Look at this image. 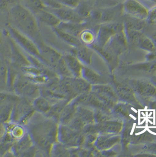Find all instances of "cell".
I'll list each match as a JSON object with an SVG mask.
<instances>
[{
  "mask_svg": "<svg viewBox=\"0 0 156 157\" xmlns=\"http://www.w3.org/2000/svg\"><path fill=\"white\" fill-rule=\"evenodd\" d=\"M39 48L41 61L50 67L56 68L62 56L57 50H54L41 41L36 43Z\"/></svg>",
  "mask_w": 156,
  "mask_h": 157,
  "instance_id": "ba28073f",
  "label": "cell"
},
{
  "mask_svg": "<svg viewBox=\"0 0 156 157\" xmlns=\"http://www.w3.org/2000/svg\"><path fill=\"white\" fill-rule=\"evenodd\" d=\"M22 4L27 8L34 14L39 12L40 11L45 9L46 7L44 4L43 0H20Z\"/></svg>",
  "mask_w": 156,
  "mask_h": 157,
  "instance_id": "ffe728a7",
  "label": "cell"
},
{
  "mask_svg": "<svg viewBox=\"0 0 156 157\" xmlns=\"http://www.w3.org/2000/svg\"><path fill=\"white\" fill-rule=\"evenodd\" d=\"M119 108L121 109V110H123V109L124 110V108H123V107ZM126 111H123V113H124V114H126Z\"/></svg>",
  "mask_w": 156,
  "mask_h": 157,
  "instance_id": "d590c367",
  "label": "cell"
},
{
  "mask_svg": "<svg viewBox=\"0 0 156 157\" xmlns=\"http://www.w3.org/2000/svg\"><path fill=\"white\" fill-rule=\"evenodd\" d=\"M122 10L129 17L141 20H147L149 9L138 0H125Z\"/></svg>",
  "mask_w": 156,
  "mask_h": 157,
  "instance_id": "8992f818",
  "label": "cell"
},
{
  "mask_svg": "<svg viewBox=\"0 0 156 157\" xmlns=\"http://www.w3.org/2000/svg\"><path fill=\"white\" fill-rule=\"evenodd\" d=\"M53 29L57 36L62 41H64V42L75 47H78L82 45V43L80 42L79 38H78L77 36H73L66 32H65L62 30L58 29L57 27L53 28Z\"/></svg>",
  "mask_w": 156,
  "mask_h": 157,
  "instance_id": "e0dca14e",
  "label": "cell"
},
{
  "mask_svg": "<svg viewBox=\"0 0 156 157\" xmlns=\"http://www.w3.org/2000/svg\"><path fill=\"white\" fill-rule=\"evenodd\" d=\"M2 42V35H1V33L0 32V44Z\"/></svg>",
  "mask_w": 156,
  "mask_h": 157,
  "instance_id": "8d00e7d4",
  "label": "cell"
},
{
  "mask_svg": "<svg viewBox=\"0 0 156 157\" xmlns=\"http://www.w3.org/2000/svg\"><path fill=\"white\" fill-rule=\"evenodd\" d=\"M34 110L33 105L32 104H31L30 101L23 98L22 100L18 101L15 103L10 121L23 124L34 114Z\"/></svg>",
  "mask_w": 156,
  "mask_h": 157,
  "instance_id": "5b68a950",
  "label": "cell"
},
{
  "mask_svg": "<svg viewBox=\"0 0 156 157\" xmlns=\"http://www.w3.org/2000/svg\"><path fill=\"white\" fill-rule=\"evenodd\" d=\"M139 44L142 48L153 52L156 50V46L151 38L142 36L139 41Z\"/></svg>",
  "mask_w": 156,
  "mask_h": 157,
  "instance_id": "83f0119b",
  "label": "cell"
},
{
  "mask_svg": "<svg viewBox=\"0 0 156 157\" xmlns=\"http://www.w3.org/2000/svg\"><path fill=\"white\" fill-rule=\"evenodd\" d=\"M55 69L57 72L60 74V75H61L63 78L74 77L68 66L66 64L63 57H62L59 60Z\"/></svg>",
  "mask_w": 156,
  "mask_h": 157,
  "instance_id": "cb8c5ba5",
  "label": "cell"
},
{
  "mask_svg": "<svg viewBox=\"0 0 156 157\" xmlns=\"http://www.w3.org/2000/svg\"><path fill=\"white\" fill-rule=\"evenodd\" d=\"M9 16L16 29L36 43L41 41L38 20L35 15L27 8L22 4H17L10 8Z\"/></svg>",
  "mask_w": 156,
  "mask_h": 157,
  "instance_id": "7a4b0ae2",
  "label": "cell"
},
{
  "mask_svg": "<svg viewBox=\"0 0 156 157\" xmlns=\"http://www.w3.org/2000/svg\"><path fill=\"white\" fill-rule=\"evenodd\" d=\"M13 86L17 95L29 101H34L41 95L38 85L27 77H19L15 80Z\"/></svg>",
  "mask_w": 156,
  "mask_h": 157,
  "instance_id": "277c9868",
  "label": "cell"
},
{
  "mask_svg": "<svg viewBox=\"0 0 156 157\" xmlns=\"http://www.w3.org/2000/svg\"><path fill=\"white\" fill-rule=\"evenodd\" d=\"M8 29L11 38L21 48L25 51L31 56L41 60L39 48L34 40L14 27H9Z\"/></svg>",
  "mask_w": 156,
  "mask_h": 157,
  "instance_id": "3957f363",
  "label": "cell"
},
{
  "mask_svg": "<svg viewBox=\"0 0 156 157\" xmlns=\"http://www.w3.org/2000/svg\"><path fill=\"white\" fill-rule=\"evenodd\" d=\"M95 38L93 33L89 29L82 30L79 36L80 42L86 45L92 44L95 41Z\"/></svg>",
  "mask_w": 156,
  "mask_h": 157,
  "instance_id": "4316f807",
  "label": "cell"
},
{
  "mask_svg": "<svg viewBox=\"0 0 156 157\" xmlns=\"http://www.w3.org/2000/svg\"><path fill=\"white\" fill-rule=\"evenodd\" d=\"M14 102L8 98L3 96L0 100V122L7 123L10 121L13 113Z\"/></svg>",
  "mask_w": 156,
  "mask_h": 157,
  "instance_id": "8fae6325",
  "label": "cell"
},
{
  "mask_svg": "<svg viewBox=\"0 0 156 157\" xmlns=\"http://www.w3.org/2000/svg\"><path fill=\"white\" fill-rule=\"evenodd\" d=\"M48 10L56 15L62 21L72 22L81 24L84 20V18H82L78 14L76 8L63 6L58 9Z\"/></svg>",
  "mask_w": 156,
  "mask_h": 157,
  "instance_id": "9c48e42d",
  "label": "cell"
},
{
  "mask_svg": "<svg viewBox=\"0 0 156 157\" xmlns=\"http://www.w3.org/2000/svg\"><path fill=\"white\" fill-rule=\"evenodd\" d=\"M151 38L152 39V40L153 41V42L155 44V45H156V33H154L152 35Z\"/></svg>",
  "mask_w": 156,
  "mask_h": 157,
  "instance_id": "e575fe53",
  "label": "cell"
},
{
  "mask_svg": "<svg viewBox=\"0 0 156 157\" xmlns=\"http://www.w3.org/2000/svg\"><path fill=\"white\" fill-rule=\"evenodd\" d=\"M32 105L35 110L42 115H46L50 110L53 104L46 98L40 95L33 101Z\"/></svg>",
  "mask_w": 156,
  "mask_h": 157,
  "instance_id": "2e32d148",
  "label": "cell"
},
{
  "mask_svg": "<svg viewBox=\"0 0 156 157\" xmlns=\"http://www.w3.org/2000/svg\"><path fill=\"white\" fill-rule=\"evenodd\" d=\"M10 44L12 51V56L15 64L21 68H25L31 65V61L28 58L25 57L20 50L19 45L15 43L11 38L10 39Z\"/></svg>",
  "mask_w": 156,
  "mask_h": 157,
  "instance_id": "30bf717a",
  "label": "cell"
},
{
  "mask_svg": "<svg viewBox=\"0 0 156 157\" xmlns=\"http://www.w3.org/2000/svg\"><path fill=\"white\" fill-rule=\"evenodd\" d=\"M63 57L74 77H81L84 67L78 58L73 54H67Z\"/></svg>",
  "mask_w": 156,
  "mask_h": 157,
  "instance_id": "5bb4252c",
  "label": "cell"
},
{
  "mask_svg": "<svg viewBox=\"0 0 156 157\" xmlns=\"http://www.w3.org/2000/svg\"><path fill=\"white\" fill-rule=\"evenodd\" d=\"M149 1H151V2H156V0H147Z\"/></svg>",
  "mask_w": 156,
  "mask_h": 157,
  "instance_id": "74e56055",
  "label": "cell"
},
{
  "mask_svg": "<svg viewBox=\"0 0 156 157\" xmlns=\"http://www.w3.org/2000/svg\"><path fill=\"white\" fill-rule=\"evenodd\" d=\"M78 132L68 125L60 124L58 129V142L66 146L80 145L84 141V137L79 136Z\"/></svg>",
  "mask_w": 156,
  "mask_h": 157,
  "instance_id": "52a82bcc",
  "label": "cell"
},
{
  "mask_svg": "<svg viewBox=\"0 0 156 157\" xmlns=\"http://www.w3.org/2000/svg\"><path fill=\"white\" fill-rule=\"evenodd\" d=\"M154 82H155V84H156V80H154Z\"/></svg>",
  "mask_w": 156,
  "mask_h": 157,
  "instance_id": "f35d334b",
  "label": "cell"
},
{
  "mask_svg": "<svg viewBox=\"0 0 156 157\" xmlns=\"http://www.w3.org/2000/svg\"><path fill=\"white\" fill-rule=\"evenodd\" d=\"M58 122L46 117L29 124V135L37 148L50 155L53 145L58 142Z\"/></svg>",
  "mask_w": 156,
  "mask_h": 157,
  "instance_id": "6da1fadb",
  "label": "cell"
},
{
  "mask_svg": "<svg viewBox=\"0 0 156 157\" xmlns=\"http://www.w3.org/2000/svg\"><path fill=\"white\" fill-rule=\"evenodd\" d=\"M77 10V12L79 15L82 18H86L88 17L92 14L91 10L89 6H88V4L86 3H80L78 6V7L76 8Z\"/></svg>",
  "mask_w": 156,
  "mask_h": 157,
  "instance_id": "f1b7e54d",
  "label": "cell"
},
{
  "mask_svg": "<svg viewBox=\"0 0 156 157\" xmlns=\"http://www.w3.org/2000/svg\"><path fill=\"white\" fill-rule=\"evenodd\" d=\"M34 145L35 144L33 141V140L28 132L27 134L22 138L21 140L15 143L11 150H13V154L18 156H21L22 154L33 147Z\"/></svg>",
  "mask_w": 156,
  "mask_h": 157,
  "instance_id": "4fadbf2b",
  "label": "cell"
},
{
  "mask_svg": "<svg viewBox=\"0 0 156 157\" xmlns=\"http://www.w3.org/2000/svg\"><path fill=\"white\" fill-rule=\"evenodd\" d=\"M35 16L38 21L52 28L58 27L62 21L56 15L46 8L36 13Z\"/></svg>",
  "mask_w": 156,
  "mask_h": 157,
  "instance_id": "7c38bea8",
  "label": "cell"
},
{
  "mask_svg": "<svg viewBox=\"0 0 156 157\" xmlns=\"http://www.w3.org/2000/svg\"><path fill=\"white\" fill-rule=\"evenodd\" d=\"M18 0H0V10L4 9L10 6L13 7L18 4Z\"/></svg>",
  "mask_w": 156,
  "mask_h": 157,
  "instance_id": "1f68e13d",
  "label": "cell"
},
{
  "mask_svg": "<svg viewBox=\"0 0 156 157\" xmlns=\"http://www.w3.org/2000/svg\"><path fill=\"white\" fill-rule=\"evenodd\" d=\"M147 20L151 24H156V6L149 10Z\"/></svg>",
  "mask_w": 156,
  "mask_h": 157,
  "instance_id": "4dcf8cb0",
  "label": "cell"
},
{
  "mask_svg": "<svg viewBox=\"0 0 156 157\" xmlns=\"http://www.w3.org/2000/svg\"><path fill=\"white\" fill-rule=\"evenodd\" d=\"M59 4L65 7L76 8L80 3V0H56Z\"/></svg>",
  "mask_w": 156,
  "mask_h": 157,
  "instance_id": "f546056e",
  "label": "cell"
},
{
  "mask_svg": "<svg viewBox=\"0 0 156 157\" xmlns=\"http://www.w3.org/2000/svg\"><path fill=\"white\" fill-rule=\"evenodd\" d=\"M80 24L72 22L61 21L57 27L65 32L78 37L82 31Z\"/></svg>",
  "mask_w": 156,
  "mask_h": 157,
  "instance_id": "ac0fdd59",
  "label": "cell"
},
{
  "mask_svg": "<svg viewBox=\"0 0 156 157\" xmlns=\"http://www.w3.org/2000/svg\"><path fill=\"white\" fill-rule=\"evenodd\" d=\"M9 70L7 65L0 59V90L6 87L8 83Z\"/></svg>",
  "mask_w": 156,
  "mask_h": 157,
  "instance_id": "603a6c76",
  "label": "cell"
},
{
  "mask_svg": "<svg viewBox=\"0 0 156 157\" xmlns=\"http://www.w3.org/2000/svg\"><path fill=\"white\" fill-rule=\"evenodd\" d=\"M133 88L135 91L142 96L156 95V88L147 81H137L133 82Z\"/></svg>",
  "mask_w": 156,
  "mask_h": 157,
  "instance_id": "9a60e30c",
  "label": "cell"
},
{
  "mask_svg": "<svg viewBox=\"0 0 156 157\" xmlns=\"http://www.w3.org/2000/svg\"><path fill=\"white\" fill-rule=\"evenodd\" d=\"M149 150L156 154V144H153L149 147Z\"/></svg>",
  "mask_w": 156,
  "mask_h": 157,
  "instance_id": "836d02e7",
  "label": "cell"
},
{
  "mask_svg": "<svg viewBox=\"0 0 156 157\" xmlns=\"http://www.w3.org/2000/svg\"><path fill=\"white\" fill-rule=\"evenodd\" d=\"M121 128V125L116 122H107L101 126V129L107 133H117Z\"/></svg>",
  "mask_w": 156,
  "mask_h": 157,
  "instance_id": "d4e9b609",
  "label": "cell"
},
{
  "mask_svg": "<svg viewBox=\"0 0 156 157\" xmlns=\"http://www.w3.org/2000/svg\"><path fill=\"white\" fill-rule=\"evenodd\" d=\"M7 133V127L6 123L0 122V141Z\"/></svg>",
  "mask_w": 156,
  "mask_h": 157,
  "instance_id": "d6a6232c",
  "label": "cell"
},
{
  "mask_svg": "<svg viewBox=\"0 0 156 157\" xmlns=\"http://www.w3.org/2000/svg\"><path fill=\"white\" fill-rule=\"evenodd\" d=\"M117 92L121 98L123 100L133 101L135 100L132 91L126 86H119L117 87Z\"/></svg>",
  "mask_w": 156,
  "mask_h": 157,
  "instance_id": "484cf974",
  "label": "cell"
},
{
  "mask_svg": "<svg viewBox=\"0 0 156 157\" xmlns=\"http://www.w3.org/2000/svg\"><path fill=\"white\" fill-rule=\"evenodd\" d=\"M73 55L78 58L81 63L86 64H89L91 62L92 55L91 51L82 45L75 47L73 51Z\"/></svg>",
  "mask_w": 156,
  "mask_h": 157,
  "instance_id": "d6986e66",
  "label": "cell"
},
{
  "mask_svg": "<svg viewBox=\"0 0 156 157\" xmlns=\"http://www.w3.org/2000/svg\"><path fill=\"white\" fill-rule=\"evenodd\" d=\"M81 77L84 79L90 84H96L102 81V77L97 73L87 67L83 68Z\"/></svg>",
  "mask_w": 156,
  "mask_h": 157,
  "instance_id": "44dd1931",
  "label": "cell"
},
{
  "mask_svg": "<svg viewBox=\"0 0 156 157\" xmlns=\"http://www.w3.org/2000/svg\"><path fill=\"white\" fill-rule=\"evenodd\" d=\"M76 114L77 117L85 124L92 123L95 118L92 112L85 108H78L76 109Z\"/></svg>",
  "mask_w": 156,
  "mask_h": 157,
  "instance_id": "7402d4cb",
  "label": "cell"
}]
</instances>
